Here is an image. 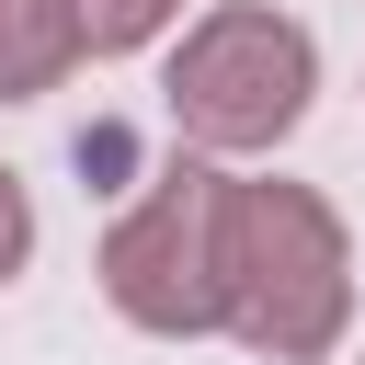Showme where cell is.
I'll return each mask as SVG.
<instances>
[{
    "label": "cell",
    "mask_w": 365,
    "mask_h": 365,
    "mask_svg": "<svg viewBox=\"0 0 365 365\" xmlns=\"http://www.w3.org/2000/svg\"><path fill=\"white\" fill-rule=\"evenodd\" d=\"M354 319V240L308 182H228V331L262 365H319Z\"/></svg>",
    "instance_id": "1"
},
{
    "label": "cell",
    "mask_w": 365,
    "mask_h": 365,
    "mask_svg": "<svg viewBox=\"0 0 365 365\" xmlns=\"http://www.w3.org/2000/svg\"><path fill=\"white\" fill-rule=\"evenodd\" d=\"M171 11L182 0H80V34H91V57H125V46L171 34Z\"/></svg>",
    "instance_id": "5"
},
{
    "label": "cell",
    "mask_w": 365,
    "mask_h": 365,
    "mask_svg": "<svg viewBox=\"0 0 365 365\" xmlns=\"http://www.w3.org/2000/svg\"><path fill=\"white\" fill-rule=\"evenodd\" d=\"M23 251H34V205H23V182L0 171V285L23 274Z\"/></svg>",
    "instance_id": "6"
},
{
    "label": "cell",
    "mask_w": 365,
    "mask_h": 365,
    "mask_svg": "<svg viewBox=\"0 0 365 365\" xmlns=\"http://www.w3.org/2000/svg\"><path fill=\"white\" fill-rule=\"evenodd\" d=\"M103 297L160 342L228 331V171H205V160L160 171L103 228Z\"/></svg>",
    "instance_id": "3"
},
{
    "label": "cell",
    "mask_w": 365,
    "mask_h": 365,
    "mask_svg": "<svg viewBox=\"0 0 365 365\" xmlns=\"http://www.w3.org/2000/svg\"><path fill=\"white\" fill-rule=\"evenodd\" d=\"M80 57H91V34H80V0H0V103H34V91H57Z\"/></svg>",
    "instance_id": "4"
},
{
    "label": "cell",
    "mask_w": 365,
    "mask_h": 365,
    "mask_svg": "<svg viewBox=\"0 0 365 365\" xmlns=\"http://www.w3.org/2000/svg\"><path fill=\"white\" fill-rule=\"evenodd\" d=\"M308 91H319V46H308V23L274 11V0H217V11L171 46V80H160L171 125H182L205 160H251V148L297 137V125H308Z\"/></svg>",
    "instance_id": "2"
}]
</instances>
